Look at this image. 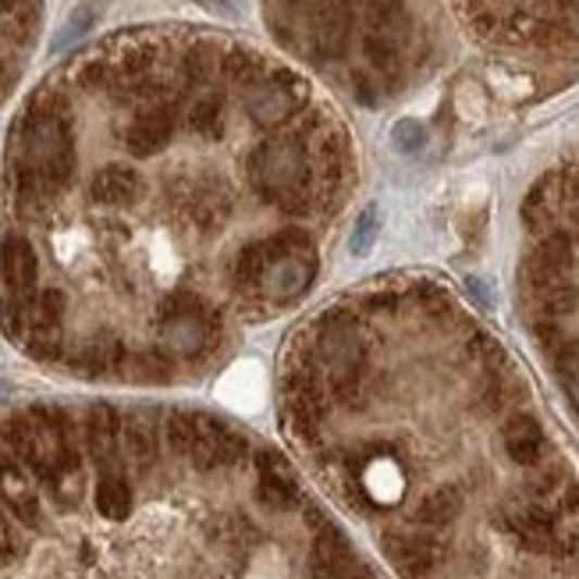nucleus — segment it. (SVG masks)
<instances>
[{"label": "nucleus", "instance_id": "obj_7", "mask_svg": "<svg viewBox=\"0 0 579 579\" xmlns=\"http://www.w3.org/2000/svg\"><path fill=\"white\" fill-rule=\"evenodd\" d=\"M458 512H463V494L455 487H438V491H430L416 505V526H424V530H444V526H452L458 519Z\"/></svg>", "mask_w": 579, "mask_h": 579}, {"label": "nucleus", "instance_id": "obj_10", "mask_svg": "<svg viewBox=\"0 0 579 579\" xmlns=\"http://www.w3.org/2000/svg\"><path fill=\"white\" fill-rule=\"evenodd\" d=\"M391 147L405 156H416L427 147V128L419 125L416 117H402V122H394V128H391Z\"/></svg>", "mask_w": 579, "mask_h": 579}, {"label": "nucleus", "instance_id": "obj_13", "mask_svg": "<svg viewBox=\"0 0 579 579\" xmlns=\"http://www.w3.org/2000/svg\"><path fill=\"white\" fill-rule=\"evenodd\" d=\"M469 292L477 295L480 302H487V306H491V288H487L480 278H469Z\"/></svg>", "mask_w": 579, "mask_h": 579}, {"label": "nucleus", "instance_id": "obj_3", "mask_svg": "<svg viewBox=\"0 0 579 579\" xmlns=\"http://www.w3.org/2000/svg\"><path fill=\"white\" fill-rule=\"evenodd\" d=\"M313 579H374L366 562L355 555V547L335 523H320L310 547Z\"/></svg>", "mask_w": 579, "mask_h": 579}, {"label": "nucleus", "instance_id": "obj_9", "mask_svg": "<svg viewBox=\"0 0 579 579\" xmlns=\"http://www.w3.org/2000/svg\"><path fill=\"white\" fill-rule=\"evenodd\" d=\"M377 235H380V214H377V206H366L360 214V221H355V228H352L349 253L352 256H370V249L377 246Z\"/></svg>", "mask_w": 579, "mask_h": 579}, {"label": "nucleus", "instance_id": "obj_2", "mask_svg": "<svg viewBox=\"0 0 579 579\" xmlns=\"http://www.w3.org/2000/svg\"><path fill=\"white\" fill-rule=\"evenodd\" d=\"M498 523L526 551H558V502H541V498L526 494L519 502H508Z\"/></svg>", "mask_w": 579, "mask_h": 579}, {"label": "nucleus", "instance_id": "obj_8", "mask_svg": "<svg viewBox=\"0 0 579 579\" xmlns=\"http://www.w3.org/2000/svg\"><path fill=\"white\" fill-rule=\"evenodd\" d=\"M551 363H555V377L565 391V399L576 410L579 416V341L572 338H562L551 345Z\"/></svg>", "mask_w": 579, "mask_h": 579}, {"label": "nucleus", "instance_id": "obj_11", "mask_svg": "<svg viewBox=\"0 0 579 579\" xmlns=\"http://www.w3.org/2000/svg\"><path fill=\"white\" fill-rule=\"evenodd\" d=\"M89 22H93V18H89V11H78V15L61 29V36H58L54 47H64V43H72V39H78V36L89 29Z\"/></svg>", "mask_w": 579, "mask_h": 579}, {"label": "nucleus", "instance_id": "obj_5", "mask_svg": "<svg viewBox=\"0 0 579 579\" xmlns=\"http://www.w3.org/2000/svg\"><path fill=\"white\" fill-rule=\"evenodd\" d=\"M385 551L405 576L433 572L441 565V555H444L441 541H438V537H430L424 526H419V530H410V533H388L385 537Z\"/></svg>", "mask_w": 579, "mask_h": 579}, {"label": "nucleus", "instance_id": "obj_4", "mask_svg": "<svg viewBox=\"0 0 579 579\" xmlns=\"http://www.w3.org/2000/svg\"><path fill=\"white\" fill-rule=\"evenodd\" d=\"M253 473H256V502L274 512H292L302 502L295 469L285 463L278 452H256L253 455Z\"/></svg>", "mask_w": 579, "mask_h": 579}, {"label": "nucleus", "instance_id": "obj_1", "mask_svg": "<svg viewBox=\"0 0 579 579\" xmlns=\"http://www.w3.org/2000/svg\"><path fill=\"white\" fill-rule=\"evenodd\" d=\"M260 64L200 33H142L36 89L8 136L0 231V327L22 352L164 380L221 349L246 313L242 253L295 228L256 225L292 214L263 181L285 125L249 111Z\"/></svg>", "mask_w": 579, "mask_h": 579}, {"label": "nucleus", "instance_id": "obj_12", "mask_svg": "<svg viewBox=\"0 0 579 579\" xmlns=\"http://www.w3.org/2000/svg\"><path fill=\"white\" fill-rule=\"evenodd\" d=\"M210 11H221V15H242L246 0H200Z\"/></svg>", "mask_w": 579, "mask_h": 579}, {"label": "nucleus", "instance_id": "obj_6", "mask_svg": "<svg viewBox=\"0 0 579 579\" xmlns=\"http://www.w3.org/2000/svg\"><path fill=\"white\" fill-rule=\"evenodd\" d=\"M502 444H505V455L516 466H537L547 452V433L537 416L512 413L502 427Z\"/></svg>", "mask_w": 579, "mask_h": 579}]
</instances>
